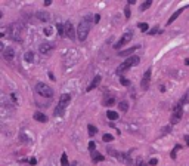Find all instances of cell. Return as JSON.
I'll list each match as a JSON object with an SVG mask.
<instances>
[{"label":"cell","instance_id":"6da1fadb","mask_svg":"<svg viewBox=\"0 0 189 166\" xmlns=\"http://www.w3.org/2000/svg\"><path fill=\"white\" fill-rule=\"evenodd\" d=\"M95 21V17H90V15H87L84 18L81 19V22L78 24V27H77V37H78V40L80 42H84L89 36V31H90V28H92V22Z\"/></svg>","mask_w":189,"mask_h":166},{"label":"cell","instance_id":"f546056e","mask_svg":"<svg viewBox=\"0 0 189 166\" xmlns=\"http://www.w3.org/2000/svg\"><path fill=\"white\" fill-rule=\"evenodd\" d=\"M120 82L123 86H129V85H130V80H127V79H124V77H120Z\"/></svg>","mask_w":189,"mask_h":166},{"label":"cell","instance_id":"4fadbf2b","mask_svg":"<svg viewBox=\"0 0 189 166\" xmlns=\"http://www.w3.org/2000/svg\"><path fill=\"white\" fill-rule=\"evenodd\" d=\"M33 117H34V120L40 122V123H46V122H47V117H46V114H43L41 111H35L34 114H33Z\"/></svg>","mask_w":189,"mask_h":166},{"label":"cell","instance_id":"1f68e13d","mask_svg":"<svg viewBox=\"0 0 189 166\" xmlns=\"http://www.w3.org/2000/svg\"><path fill=\"white\" fill-rule=\"evenodd\" d=\"M124 14H126V18H127V19L130 18V15H132V14H130V6H129V5L126 6V9H124Z\"/></svg>","mask_w":189,"mask_h":166},{"label":"cell","instance_id":"44dd1931","mask_svg":"<svg viewBox=\"0 0 189 166\" xmlns=\"http://www.w3.org/2000/svg\"><path fill=\"white\" fill-rule=\"evenodd\" d=\"M56 30L59 36H65V24H56Z\"/></svg>","mask_w":189,"mask_h":166},{"label":"cell","instance_id":"ab89813d","mask_svg":"<svg viewBox=\"0 0 189 166\" xmlns=\"http://www.w3.org/2000/svg\"><path fill=\"white\" fill-rule=\"evenodd\" d=\"M135 3H136V0H129V6H130V5H135Z\"/></svg>","mask_w":189,"mask_h":166},{"label":"cell","instance_id":"d4e9b609","mask_svg":"<svg viewBox=\"0 0 189 166\" xmlns=\"http://www.w3.org/2000/svg\"><path fill=\"white\" fill-rule=\"evenodd\" d=\"M61 166H69L68 165V157H67V154L64 153L62 154V157H61Z\"/></svg>","mask_w":189,"mask_h":166},{"label":"cell","instance_id":"f1b7e54d","mask_svg":"<svg viewBox=\"0 0 189 166\" xmlns=\"http://www.w3.org/2000/svg\"><path fill=\"white\" fill-rule=\"evenodd\" d=\"M180 146H176V147L173 148L172 150V154H170V156H172V159H176V153H177V150H180Z\"/></svg>","mask_w":189,"mask_h":166},{"label":"cell","instance_id":"ffe728a7","mask_svg":"<svg viewBox=\"0 0 189 166\" xmlns=\"http://www.w3.org/2000/svg\"><path fill=\"white\" fill-rule=\"evenodd\" d=\"M35 15H37V18L41 19V21H49V19H50V15H49V14H44V12H37Z\"/></svg>","mask_w":189,"mask_h":166},{"label":"cell","instance_id":"8992f818","mask_svg":"<svg viewBox=\"0 0 189 166\" xmlns=\"http://www.w3.org/2000/svg\"><path fill=\"white\" fill-rule=\"evenodd\" d=\"M182 116H183V108H182V105L179 104V105H176V107L173 108L172 117H170V123H172V125L179 123V122L182 120Z\"/></svg>","mask_w":189,"mask_h":166},{"label":"cell","instance_id":"5bb4252c","mask_svg":"<svg viewBox=\"0 0 189 166\" xmlns=\"http://www.w3.org/2000/svg\"><path fill=\"white\" fill-rule=\"evenodd\" d=\"M99 83H101V76H95V79L92 80V83L87 86V91L90 92V91H93L95 88H98L99 86Z\"/></svg>","mask_w":189,"mask_h":166},{"label":"cell","instance_id":"836d02e7","mask_svg":"<svg viewBox=\"0 0 189 166\" xmlns=\"http://www.w3.org/2000/svg\"><path fill=\"white\" fill-rule=\"evenodd\" d=\"M157 163H158V159H157V157H152V159L149 160V165L151 166H155Z\"/></svg>","mask_w":189,"mask_h":166},{"label":"cell","instance_id":"74e56055","mask_svg":"<svg viewBox=\"0 0 189 166\" xmlns=\"http://www.w3.org/2000/svg\"><path fill=\"white\" fill-rule=\"evenodd\" d=\"M138 166H148V165H146V163H143V162H140V160H139V162H138Z\"/></svg>","mask_w":189,"mask_h":166},{"label":"cell","instance_id":"8fae6325","mask_svg":"<svg viewBox=\"0 0 189 166\" xmlns=\"http://www.w3.org/2000/svg\"><path fill=\"white\" fill-rule=\"evenodd\" d=\"M65 36L71 39V40H74L75 39V34H74V27H72V24L71 22H65Z\"/></svg>","mask_w":189,"mask_h":166},{"label":"cell","instance_id":"5b68a950","mask_svg":"<svg viewBox=\"0 0 189 166\" xmlns=\"http://www.w3.org/2000/svg\"><path fill=\"white\" fill-rule=\"evenodd\" d=\"M6 31L9 33V34H8V36H9V39H14V40H18V42L21 40V28L18 27L17 24H14V25H9V27H8V28H5L2 33H6Z\"/></svg>","mask_w":189,"mask_h":166},{"label":"cell","instance_id":"b9f144b4","mask_svg":"<svg viewBox=\"0 0 189 166\" xmlns=\"http://www.w3.org/2000/svg\"><path fill=\"white\" fill-rule=\"evenodd\" d=\"M185 64H186V65H189V58H186V59H185Z\"/></svg>","mask_w":189,"mask_h":166},{"label":"cell","instance_id":"4dcf8cb0","mask_svg":"<svg viewBox=\"0 0 189 166\" xmlns=\"http://www.w3.org/2000/svg\"><path fill=\"white\" fill-rule=\"evenodd\" d=\"M95 148H96V143H95V141H90V143H89V150L93 153V151H95Z\"/></svg>","mask_w":189,"mask_h":166},{"label":"cell","instance_id":"9a60e30c","mask_svg":"<svg viewBox=\"0 0 189 166\" xmlns=\"http://www.w3.org/2000/svg\"><path fill=\"white\" fill-rule=\"evenodd\" d=\"M186 8H188V6H182V8H180V9H177V11H176V12H174V14H173L172 17H170V18H169V21H167V24H169V25H170V24H172L173 21H174V19L177 18V17H179V15H180V14H182V12H183V11H185V9H186Z\"/></svg>","mask_w":189,"mask_h":166},{"label":"cell","instance_id":"ac0fdd59","mask_svg":"<svg viewBox=\"0 0 189 166\" xmlns=\"http://www.w3.org/2000/svg\"><path fill=\"white\" fill-rule=\"evenodd\" d=\"M106 117L109 120H117L118 119V113H115V111H112V110H108L106 111Z\"/></svg>","mask_w":189,"mask_h":166},{"label":"cell","instance_id":"2e32d148","mask_svg":"<svg viewBox=\"0 0 189 166\" xmlns=\"http://www.w3.org/2000/svg\"><path fill=\"white\" fill-rule=\"evenodd\" d=\"M139 46H133V48H130V49H126V51H121V52H118V55L120 56H130L135 51H138ZM133 56V55H132Z\"/></svg>","mask_w":189,"mask_h":166},{"label":"cell","instance_id":"e0dca14e","mask_svg":"<svg viewBox=\"0 0 189 166\" xmlns=\"http://www.w3.org/2000/svg\"><path fill=\"white\" fill-rule=\"evenodd\" d=\"M92 160H93V162H102V160H105V156H102V154L98 153V151H93V153H92Z\"/></svg>","mask_w":189,"mask_h":166},{"label":"cell","instance_id":"83f0119b","mask_svg":"<svg viewBox=\"0 0 189 166\" xmlns=\"http://www.w3.org/2000/svg\"><path fill=\"white\" fill-rule=\"evenodd\" d=\"M114 102H115V99H114V98H112V96H111V98H108V99H105V101H103V104H105V105H108V107H111V105H112V104H114Z\"/></svg>","mask_w":189,"mask_h":166},{"label":"cell","instance_id":"60d3db41","mask_svg":"<svg viewBox=\"0 0 189 166\" xmlns=\"http://www.w3.org/2000/svg\"><path fill=\"white\" fill-rule=\"evenodd\" d=\"M185 141H186V143L189 144V135H186V136H185Z\"/></svg>","mask_w":189,"mask_h":166},{"label":"cell","instance_id":"603a6c76","mask_svg":"<svg viewBox=\"0 0 189 166\" xmlns=\"http://www.w3.org/2000/svg\"><path fill=\"white\" fill-rule=\"evenodd\" d=\"M87 130H89V135H90V136H95V135L98 133L96 126H93V125H89V126H87Z\"/></svg>","mask_w":189,"mask_h":166},{"label":"cell","instance_id":"ba28073f","mask_svg":"<svg viewBox=\"0 0 189 166\" xmlns=\"http://www.w3.org/2000/svg\"><path fill=\"white\" fill-rule=\"evenodd\" d=\"M132 39H133V33H132V31H130V33H126V34H123V36L120 37V40H118V42H115L114 48H115V49H121V48H123L124 45H127V43H129Z\"/></svg>","mask_w":189,"mask_h":166},{"label":"cell","instance_id":"3957f363","mask_svg":"<svg viewBox=\"0 0 189 166\" xmlns=\"http://www.w3.org/2000/svg\"><path fill=\"white\" fill-rule=\"evenodd\" d=\"M139 61H140V58H139L138 55H133V56H130V58H127L126 61H123L120 65H118V68H117V74H121L123 71L129 70L130 67H135V65H138Z\"/></svg>","mask_w":189,"mask_h":166},{"label":"cell","instance_id":"d590c367","mask_svg":"<svg viewBox=\"0 0 189 166\" xmlns=\"http://www.w3.org/2000/svg\"><path fill=\"white\" fill-rule=\"evenodd\" d=\"M155 33H158V28H157V27L152 28V30H149V34H155Z\"/></svg>","mask_w":189,"mask_h":166},{"label":"cell","instance_id":"7a4b0ae2","mask_svg":"<svg viewBox=\"0 0 189 166\" xmlns=\"http://www.w3.org/2000/svg\"><path fill=\"white\" fill-rule=\"evenodd\" d=\"M71 98H72V95H71V93H62V95L59 96V102H58L56 110H55L53 114H55V116H64L67 105L71 102Z\"/></svg>","mask_w":189,"mask_h":166},{"label":"cell","instance_id":"cb8c5ba5","mask_svg":"<svg viewBox=\"0 0 189 166\" xmlns=\"http://www.w3.org/2000/svg\"><path fill=\"white\" fill-rule=\"evenodd\" d=\"M151 5H152V2H151V0H146L145 3H142V5H140V8H139V9H140V11H146Z\"/></svg>","mask_w":189,"mask_h":166},{"label":"cell","instance_id":"8d00e7d4","mask_svg":"<svg viewBox=\"0 0 189 166\" xmlns=\"http://www.w3.org/2000/svg\"><path fill=\"white\" fill-rule=\"evenodd\" d=\"M52 5V0H44V6H50Z\"/></svg>","mask_w":189,"mask_h":166},{"label":"cell","instance_id":"9c48e42d","mask_svg":"<svg viewBox=\"0 0 189 166\" xmlns=\"http://www.w3.org/2000/svg\"><path fill=\"white\" fill-rule=\"evenodd\" d=\"M109 153L114 154L115 159H118V160L124 162V163H127V165H132V157H130L129 154H126V153H120V151H114V150H109Z\"/></svg>","mask_w":189,"mask_h":166},{"label":"cell","instance_id":"52a82bcc","mask_svg":"<svg viewBox=\"0 0 189 166\" xmlns=\"http://www.w3.org/2000/svg\"><path fill=\"white\" fill-rule=\"evenodd\" d=\"M151 73H152V70L151 68H148L143 76H142V80H140V88H142V91H146L148 88H149V83H151Z\"/></svg>","mask_w":189,"mask_h":166},{"label":"cell","instance_id":"d6a6232c","mask_svg":"<svg viewBox=\"0 0 189 166\" xmlns=\"http://www.w3.org/2000/svg\"><path fill=\"white\" fill-rule=\"evenodd\" d=\"M170 130H172V126H166V128H163V133L161 135H167V133H170Z\"/></svg>","mask_w":189,"mask_h":166},{"label":"cell","instance_id":"e575fe53","mask_svg":"<svg viewBox=\"0 0 189 166\" xmlns=\"http://www.w3.org/2000/svg\"><path fill=\"white\" fill-rule=\"evenodd\" d=\"M44 33H46V34L49 36V34L52 33V28H50V27H46V28H44Z\"/></svg>","mask_w":189,"mask_h":166},{"label":"cell","instance_id":"30bf717a","mask_svg":"<svg viewBox=\"0 0 189 166\" xmlns=\"http://www.w3.org/2000/svg\"><path fill=\"white\" fill-rule=\"evenodd\" d=\"M53 48H55L53 43H41V45L38 46V52H40L41 55H47V54H50L52 51H53Z\"/></svg>","mask_w":189,"mask_h":166},{"label":"cell","instance_id":"4316f807","mask_svg":"<svg viewBox=\"0 0 189 166\" xmlns=\"http://www.w3.org/2000/svg\"><path fill=\"white\" fill-rule=\"evenodd\" d=\"M102 139L105 141V143H111V141L114 139V136H112L111 133H105V135L102 136Z\"/></svg>","mask_w":189,"mask_h":166},{"label":"cell","instance_id":"7c38bea8","mask_svg":"<svg viewBox=\"0 0 189 166\" xmlns=\"http://www.w3.org/2000/svg\"><path fill=\"white\" fill-rule=\"evenodd\" d=\"M3 56H5V59L12 61V59H14V56H15V51H14L11 46H8V48H5V49H3Z\"/></svg>","mask_w":189,"mask_h":166},{"label":"cell","instance_id":"484cf974","mask_svg":"<svg viewBox=\"0 0 189 166\" xmlns=\"http://www.w3.org/2000/svg\"><path fill=\"white\" fill-rule=\"evenodd\" d=\"M138 27L140 28V31H148V28H149L146 22H139V24H138Z\"/></svg>","mask_w":189,"mask_h":166},{"label":"cell","instance_id":"f35d334b","mask_svg":"<svg viewBox=\"0 0 189 166\" xmlns=\"http://www.w3.org/2000/svg\"><path fill=\"white\" fill-rule=\"evenodd\" d=\"M30 163H31V165H35V163H37V160H35V159H31V160H30Z\"/></svg>","mask_w":189,"mask_h":166},{"label":"cell","instance_id":"277c9868","mask_svg":"<svg viewBox=\"0 0 189 166\" xmlns=\"http://www.w3.org/2000/svg\"><path fill=\"white\" fill-rule=\"evenodd\" d=\"M35 92L38 93L40 96H43V98H52L53 96V89L49 85L43 83V82L35 83Z\"/></svg>","mask_w":189,"mask_h":166},{"label":"cell","instance_id":"d6986e66","mask_svg":"<svg viewBox=\"0 0 189 166\" xmlns=\"http://www.w3.org/2000/svg\"><path fill=\"white\" fill-rule=\"evenodd\" d=\"M24 59H25L27 62H33V61H34V54H33L31 51L25 52V54H24Z\"/></svg>","mask_w":189,"mask_h":166},{"label":"cell","instance_id":"7402d4cb","mask_svg":"<svg viewBox=\"0 0 189 166\" xmlns=\"http://www.w3.org/2000/svg\"><path fill=\"white\" fill-rule=\"evenodd\" d=\"M118 108L126 113V111L129 110V102H127V101H120V102H118Z\"/></svg>","mask_w":189,"mask_h":166}]
</instances>
